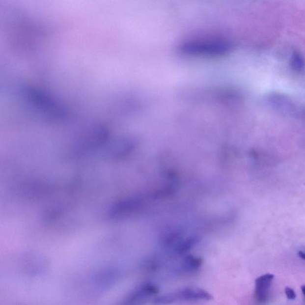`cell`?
I'll return each mask as SVG.
<instances>
[{"instance_id": "1", "label": "cell", "mask_w": 305, "mask_h": 305, "mask_svg": "<svg viewBox=\"0 0 305 305\" xmlns=\"http://www.w3.org/2000/svg\"><path fill=\"white\" fill-rule=\"evenodd\" d=\"M230 49L227 42L220 40H203L187 42L180 46L183 54L198 56H218L225 55Z\"/></svg>"}, {"instance_id": "2", "label": "cell", "mask_w": 305, "mask_h": 305, "mask_svg": "<svg viewBox=\"0 0 305 305\" xmlns=\"http://www.w3.org/2000/svg\"><path fill=\"white\" fill-rule=\"evenodd\" d=\"M213 299L206 290L198 287H186L166 295L159 296L154 300L156 305H167L180 302L208 301Z\"/></svg>"}, {"instance_id": "3", "label": "cell", "mask_w": 305, "mask_h": 305, "mask_svg": "<svg viewBox=\"0 0 305 305\" xmlns=\"http://www.w3.org/2000/svg\"><path fill=\"white\" fill-rule=\"evenodd\" d=\"M159 292L156 285L146 282L137 287L125 298L121 305H144Z\"/></svg>"}, {"instance_id": "4", "label": "cell", "mask_w": 305, "mask_h": 305, "mask_svg": "<svg viewBox=\"0 0 305 305\" xmlns=\"http://www.w3.org/2000/svg\"><path fill=\"white\" fill-rule=\"evenodd\" d=\"M274 278L273 274H267L256 279L254 298L258 303L264 304L267 301Z\"/></svg>"}, {"instance_id": "5", "label": "cell", "mask_w": 305, "mask_h": 305, "mask_svg": "<svg viewBox=\"0 0 305 305\" xmlns=\"http://www.w3.org/2000/svg\"><path fill=\"white\" fill-rule=\"evenodd\" d=\"M202 262V259L200 257L188 255L185 257L179 264L177 270L179 273L183 274L194 273L200 269Z\"/></svg>"}, {"instance_id": "6", "label": "cell", "mask_w": 305, "mask_h": 305, "mask_svg": "<svg viewBox=\"0 0 305 305\" xmlns=\"http://www.w3.org/2000/svg\"><path fill=\"white\" fill-rule=\"evenodd\" d=\"M285 293L286 295L287 298L290 299V300H295L296 298L295 291L290 287H287L285 288Z\"/></svg>"}, {"instance_id": "7", "label": "cell", "mask_w": 305, "mask_h": 305, "mask_svg": "<svg viewBox=\"0 0 305 305\" xmlns=\"http://www.w3.org/2000/svg\"><path fill=\"white\" fill-rule=\"evenodd\" d=\"M298 255L301 259L305 260V253L303 251H300L298 252Z\"/></svg>"}, {"instance_id": "8", "label": "cell", "mask_w": 305, "mask_h": 305, "mask_svg": "<svg viewBox=\"0 0 305 305\" xmlns=\"http://www.w3.org/2000/svg\"><path fill=\"white\" fill-rule=\"evenodd\" d=\"M301 289H302V293H303V295L305 298V285H302V286L301 287Z\"/></svg>"}]
</instances>
